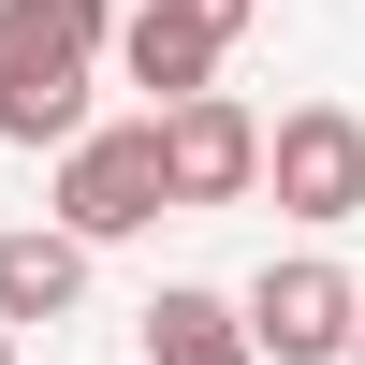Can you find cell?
<instances>
[{"label":"cell","mask_w":365,"mask_h":365,"mask_svg":"<svg viewBox=\"0 0 365 365\" xmlns=\"http://www.w3.org/2000/svg\"><path fill=\"white\" fill-rule=\"evenodd\" d=\"M175 15H205V29H220V44H234V29L263 15V0H175Z\"/></svg>","instance_id":"9"},{"label":"cell","mask_w":365,"mask_h":365,"mask_svg":"<svg viewBox=\"0 0 365 365\" xmlns=\"http://www.w3.org/2000/svg\"><path fill=\"white\" fill-rule=\"evenodd\" d=\"M0 365H15V336H0Z\"/></svg>","instance_id":"11"},{"label":"cell","mask_w":365,"mask_h":365,"mask_svg":"<svg viewBox=\"0 0 365 365\" xmlns=\"http://www.w3.org/2000/svg\"><path fill=\"white\" fill-rule=\"evenodd\" d=\"M73 307H88V249H73V234H44V220H15V234H0V336L73 322Z\"/></svg>","instance_id":"7"},{"label":"cell","mask_w":365,"mask_h":365,"mask_svg":"<svg viewBox=\"0 0 365 365\" xmlns=\"http://www.w3.org/2000/svg\"><path fill=\"white\" fill-rule=\"evenodd\" d=\"M146 220H175V205H161V132H146V117H117V132H73V146H58V220H44V234L117 249V234H146Z\"/></svg>","instance_id":"2"},{"label":"cell","mask_w":365,"mask_h":365,"mask_svg":"<svg viewBox=\"0 0 365 365\" xmlns=\"http://www.w3.org/2000/svg\"><path fill=\"white\" fill-rule=\"evenodd\" d=\"M351 307H365V292L336 278V263L292 249V263H263V278H249L234 336H249V365H263V351H278V365H351Z\"/></svg>","instance_id":"4"},{"label":"cell","mask_w":365,"mask_h":365,"mask_svg":"<svg viewBox=\"0 0 365 365\" xmlns=\"http://www.w3.org/2000/svg\"><path fill=\"white\" fill-rule=\"evenodd\" d=\"M103 44H117V73L146 88V117H175V103H205V88H220V29L175 15V0H132Z\"/></svg>","instance_id":"6"},{"label":"cell","mask_w":365,"mask_h":365,"mask_svg":"<svg viewBox=\"0 0 365 365\" xmlns=\"http://www.w3.org/2000/svg\"><path fill=\"white\" fill-rule=\"evenodd\" d=\"M351 365H365V307H351Z\"/></svg>","instance_id":"10"},{"label":"cell","mask_w":365,"mask_h":365,"mask_svg":"<svg viewBox=\"0 0 365 365\" xmlns=\"http://www.w3.org/2000/svg\"><path fill=\"white\" fill-rule=\"evenodd\" d=\"M146 365H249V336H234V307L220 292H146Z\"/></svg>","instance_id":"8"},{"label":"cell","mask_w":365,"mask_h":365,"mask_svg":"<svg viewBox=\"0 0 365 365\" xmlns=\"http://www.w3.org/2000/svg\"><path fill=\"white\" fill-rule=\"evenodd\" d=\"M146 132H161V205H249V190H263V117L234 103V88L146 117Z\"/></svg>","instance_id":"5"},{"label":"cell","mask_w":365,"mask_h":365,"mask_svg":"<svg viewBox=\"0 0 365 365\" xmlns=\"http://www.w3.org/2000/svg\"><path fill=\"white\" fill-rule=\"evenodd\" d=\"M117 0H0V146H73L88 132V58Z\"/></svg>","instance_id":"1"},{"label":"cell","mask_w":365,"mask_h":365,"mask_svg":"<svg viewBox=\"0 0 365 365\" xmlns=\"http://www.w3.org/2000/svg\"><path fill=\"white\" fill-rule=\"evenodd\" d=\"M263 190H278L307 234L365 220V117H351V103H292L278 132H263Z\"/></svg>","instance_id":"3"}]
</instances>
